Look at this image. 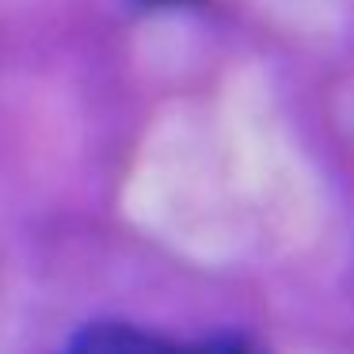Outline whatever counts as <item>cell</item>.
I'll list each match as a JSON object with an SVG mask.
<instances>
[{
  "instance_id": "obj_1",
  "label": "cell",
  "mask_w": 354,
  "mask_h": 354,
  "mask_svg": "<svg viewBox=\"0 0 354 354\" xmlns=\"http://www.w3.org/2000/svg\"><path fill=\"white\" fill-rule=\"evenodd\" d=\"M65 354H259L240 339H202V343H171L122 324H103L77 339Z\"/></svg>"
}]
</instances>
